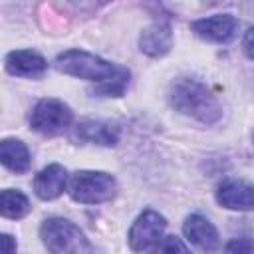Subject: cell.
I'll return each mask as SVG.
<instances>
[{"instance_id":"7a4b0ae2","label":"cell","mask_w":254,"mask_h":254,"mask_svg":"<svg viewBox=\"0 0 254 254\" xmlns=\"http://www.w3.org/2000/svg\"><path fill=\"white\" fill-rule=\"evenodd\" d=\"M54 67L64 75H71V77L85 79L91 83H101V81L113 77L123 65L107 62L101 56L91 54L87 50L69 48V50H64L62 54L56 56Z\"/></svg>"},{"instance_id":"ba28073f","label":"cell","mask_w":254,"mask_h":254,"mask_svg":"<svg viewBox=\"0 0 254 254\" xmlns=\"http://www.w3.org/2000/svg\"><path fill=\"white\" fill-rule=\"evenodd\" d=\"M238 18L232 14H214L190 22V32L210 44H230L238 34Z\"/></svg>"},{"instance_id":"ac0fdd59","label":"cell","mask_w":254,"mask_h":254,"mask_svg":"<svg viewBox=\"0 0 254 254\" xmlns=\"http://www.w3.org/2000/svg\"><path fill=\"white\" fill-rule=\"evenodd\" d=\"M67 2L71 4L73 10H77L81 14H91V12L99 10L101 6H105L111 0H67Z\"/></svg>"},{"instance_id":"8992f818","label":"cell","mask_w":254,"mask_h":254,"mask_svg":"<svg viewBox=\"0 0 254 254\" xmlns=\"http://www.w3.org/2000/svg\"><path fill=\"white\" fill-rule=\"evenodd\" d=\"M167 228V218L153 210V208H145L131 224L129 232H127V242L129 248L133 252H149L155 250L157 244L161 242L163 234Z\"/></svg>"},{"instance_id":"603a6c76","label":"cell","mask_w":254,"mask_h":254,"mask_svg":"<svg viewBox=\"0 0 254 254\" xmlns=\"http://www.w3.org/2000/svg\"><path fill=\"white\" fill-rule=\"evenodd\" d=\"M212 2H216V0H212Z\"/></svg>"},{"instance_id":"277c9868","label":"cell","mask_w":254,"mask_h":254,"mask_svg":"<svg viewBox=\"0 0 254 254\" xmlns=\"http://www.w3.org/2000/svg\"><path fill=\"white\" fill-rule=\"evenodd\" d=\"M40 240L48 252L54 254H87L93 244L83 230L64 216H50L40 224Z\"/></svg>"},{"instance_id":"8fae6325","label":"cell","mask_w":254,"mask_h":254,"mask_svg":"<svg viewBox=\"0 0 254 254\" xmlns=\"http://www.w3.org/2000/svg\"><path fill=\"white\" fill-rule=\"evenodd\" d=\"M183 234L192 246H196L204 252H214L220 248V236H218L216 226L206 216H202L198 212H192L185 218Z\"/></svg>"},{"instance_id":"9a60e30c","label":"cell","mask_w":254,"mask_h":254,"mask_svg":"<svg viewBox=\"0 0 254 254\" xmlns=\"http://www.w3.org/2000/svg\"><path fill=\"white\" fill-rule=\"evenodd\" d=\"M32 210L28 196L18 189H4L0 192V214L10 220H20Z\"/></svg>"},{"instance_id":"7c38bea8","label":"cell","mask_w":254,"mask_h":254,"mask_svg":"<svg viewBox=\"0 0 254 254\" xmlns=\"http://www.w3.org/2000/svg\"><path fill=\"white\" fill-rule=\"evenodd\" d=\"M67 171L60 163H50L34 175L32 189L40 200H56L67 189Z\"/></svg>"},{"instance_id":"e0dca14e","label":"cell","mask_w":254,"mask_h":254,"mask_svg":"<svg viewBox=\"0 0 254 254\" xmlns=\"http://www.w3.org/2000/svg\"><path fill=\"white\" fill-rule=\"evenodd\" d=\"M155 250H157V252H187L189 246L183 244L181 238L173 234V236H163Z\"/></svg>"},{"instance_id":"7402d4cb","label":"cell","mask_w":254,"mask_h":254,"mask_svg":"<svg viewBox=\"0 0 254 254\" xmlns=\"http://www.w3.org/2000/svg\"><path fill=\"white\" fill-rule=\"evenodd\" d=\"M252 145H254V133H252Z\"/></svg>"},{"instance_id":"d6986e66","label":"cell","mask_w":254,"mask_h":254,"mask_svg":"<svg viewBox=\"0 0 254 254\" xmlns=\"http://www.w3.org/2000/svg\"><path fill=\"white\" fill-rule=\"evenodd\" d=\"M226 252H254V244L248 238H234L224 246Z\"/></svg>"},{"instance_id":"2e32d148","label":"cell","mask_w":254,"mask_h":254,"mask_svg":"<svg viewBox=\"0 0 254 254\" xmlns=\"http://www.w3.org/2000/svg\"><path fill=\"white\" fill-rule=\"evenodd\" d=\"M129 81H131V71L127 67H121L113 77H109L101 83H95V87L89 93L95 97H121L127 91Z\"/></svg>"},{"instance_id":"4fadbf2b","label":"cell","mask_w":254,"mask_h":254,"mask_svg":"<svg viewBox=\"0 0 254 254\" xmlns=\"http://www.w3.org/2000/svg\"><path fill=\"white\" fill-rule=\"evenodd\" d=\"M173 48V28L167 20H157L139 34V52L147 58H163Z\"/></svg>"},{"instance_id":"30bf717a","label":"cell","mask_w":254,"mask_h":254,"mask_svg":"<svg viewBox=\"0 0 254 254\" xmlns=\"http://www.w3.org/2000/svg\"><path fill=\"white\" fill-rule=\"evenodd\" d=\"M4 69L16 77L38 79L46 73L48 62L36 50H12L4 56Z\"/></svg>"},{"instance_id":"5b68a950","label":"cell","mask_w":254,"mask_h":254,"mask_svg":"<svg viewBox=\"0 0 254 254\" xmlns=\"http://www.w3.org/2000/svg\"><path fill=\"white\" fill-rule=\"evenodd\" d=\"M30 129L44 135V137H58L71 129L73 125V111L71 107L56 97H44L36 101L28 117Z\"/></svg>"},{"instance_id":"3957f363","label":"cell","mask_w":254,"mask_h":254,"mask_svg":"<svg viewBox=\"0 0 254 254\" xmlns=\"http://www.w3.org/2000/svg\"><path fill=\"white\" fill-rule=\"evenodd\" d=\"M119 185L111 173L105 171H75L67 179L65 192L79 204H103L117 196Z\"/></svg>"},{"instance_id":"6da1fadb","label":"cell","mask_w":254,"mask_h":254,"mask_svg":"<svg viewBox=\"0 0 254 254\" xmlns=\"http://www.w3.org/2000/svg\"><path fill=\"white\" fill-rule=\"evenodd\" d=\"M169 105L202 125H214L222 119V105L216 93L196 75H179L167 89Z\"/></svg>"},{"instance_id":"5bb4252c","label":"cell","mask_w":254,"mask_h":254,"mask_svg":"<svg viewBox=\"0 0 254 254\" xmlns=\"http://www.w3.org/2000/svg\"><path fill=\"white\" fill-rule=\"evenodd\" d=\"M0 161L10 173L24 175L30 171L32 155L24 141L16 137H4L0 141Z\"/></svg>"},{"instance_id":"52a82bcc","label":"cell","mask_w":254,"mask_h":254,"mask_svg":"<svg viewBox=\"0 0 254 254\" xmlns=\"http://www.w3.org/2000/svg\"><path fill=\"white\" fill-rule=\"evenodd\" d=\"M69 137L77 145L115 147L121 139V127L107 119H81L71 127Z\"/></svg>"},{"instance_id":"9c48e42d","label":"cell","mask_w":254,"mask_h":254,"mask_svg":"<svg viewBox=\"0 0 254 254\" xmlns=\"http://www.w3.org/2000/svg\"><path fill=\"white\" fill-rule=\"evenodd\" d=\"M214 198L226 210H254V185L240 179H226L216 187Z\"/></svg>"},{"instance_id":"44dd1931","label":"cell","mask_w":254,"mask_h":254,"mask_svg":"<svg viewBox=\"0 0 254 254\" xmlns=\"http://www.w3.org/2000/svg\"><path fill=\"white\" fill-rule=\"evenodd\" d=\"M2 250H4V254H12V252H16V242H14V238L10 236V234H6V232H2Z\"/></svg>"},{"instance_id":"ffe728a7","label":"cell","mask_w":254,"mask_h":254,"mask_svg":"<svg viewBox=\"0 0 254 254\" xmlns=\"http://www.w3.org/2000/svg\"><path fill=\"white\" fill-rule=\"evenodd\" d=\"M242 52L246 54L248 60H254V26L244 32V38H242Z\"/></svg>"}]
</instances>
